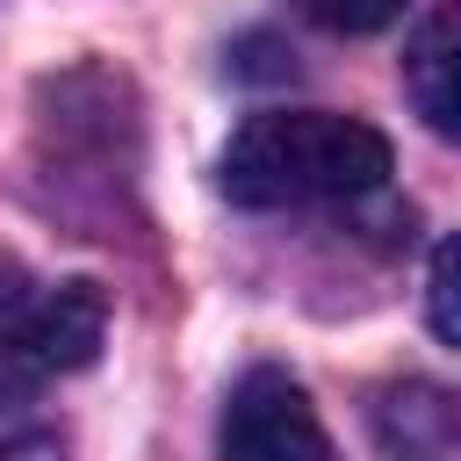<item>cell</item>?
I'll return each mask as SVG.
<instances>
[{"mask_svg":"<svg viewBox=\"0 0 461 461\" xmlns=\"http://www.w3.org/2000/svg\"><path fill=\"white\" fill-rule=\"evenodd\" d=\"M216 180L238 209H324L367 202L389 180V137L331 108H267L245 115L216 158Z\"/></svg>","mask_w":461,"mask_h":461,"instance_id":"cell-1","label":"cell"},{"mask_svg":"<svg viewBox=\"0 0 461 461\" xmlns=\"http://www.w3.org/2000/svg\"><path fill=\"white\" fill-rule=\"evenodd\" d=\"M101 339H108L101 281H43L0 252V382L7 389H36L50 375L86 367Z\"/></svg>","mask_w":461,"mask_h":461,"instance_id":"cell-2","label":"cell"},{"mask_svg":"<svg viewBox=\"0 0 461 461\" xmlns=\"http://www.w3.org/2000/svg\"><path fill=\"white\" fill-rule=\"evenodd\" d=\"M223 461H331V432L310 403V389L281 367H245L216 418Z\"/></svg>","mask_w":461,"mask_h":461,"instance_id":"cell-3","label":"cell"},{"mask_svg":"<svg viewBox=\"0 0 461 461\" xmlns=\"http://www.w3.org/2000/svg\"><path fill=\"white\" fill-rule=\"evenodd\" d=\"M367 425H375V439H382L389 461H454V439H461L454 389L425 382V375L382 382L375 403H367Z\"/></svg>","mask_w":461,"mask_h":461,"instance_id":"cell-4","label":"cell"},{"mask_svg":"<svg viewBox=\"0 0 461 461\" xmlns=\"http://www.w3.org/2000/svg\"><path fill=\"white\" fill-rule=\"evenodd\" d=\"M454 36H461V14H454V0H439L418 22L411 50H403V86H411V101H418V115H425L432 137L461 130V94H454V58L461 50H454Z\"/></svg>","mask_w":461,"mask_h":461,"instance_id":"cell-5","label":"cell"},{"mask_svg":"<svg viewBox=\"0 0 461 461\" xmlns=\"http://www.w3.org/2000/svg\"><path fill=\"white\" fill-rule=\"evenodd\" d=\"M0 461H65V432L50 411L29 403V389L0 382Z\"/></svg>","mask_w":461,"mask_h":461,"instance_id":"cell-6","label":"cell"},{"mask_svg":"<svg viewBox=\"0 0 461 461\" xmlns=\"http://www.w3.org/2000/svg\"><path fill=\"white\" fill-rule=\"evenodd\" d=\"M295 14H310L331 36H367V29H389L403 14V0H295Z\"/></svg>","mask_w":461,"mask_h":461,"instance_id":"cell-7","label":"cell"},{"mask_svg":"<svg viewBox=\"0 0 461 461\" xmlns=\"http://www.w3.org/2000/svg\"><path fill=\"white\" fill-rule=\"evenodd\" d=\"M425 288H432V331L454 346V252H447V245L432 252V281H425Z\"/></svg>","mask_w":461,"mask_h":461,"instance_id":"cell-8","label":"cell"}]
</instances>
